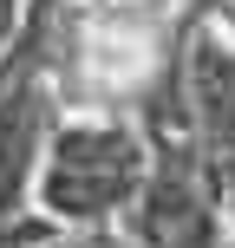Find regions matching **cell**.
I'll return each instance as SVG.
<instances>
[{"instance_id": "cell-1", "label": "cell", "mask_w": 235, "mask_h": 248, "mask_svg": "<svg viewBox=\"0 0 235 248\" xmlns=\"http://www.w3.org/2000/svg\"><path fill=\"white\" fill-rule=\"evenodd\" d=\"M150 183V131L131 118H59L33 176V202L59 229L124 222Z\"/></svg>"}, {"instance_id": "cell-2", "label": "cell", "mask_w": 235, "mask_h": 248, "mask_svg": "<svg viewBox=\"0 0 235 248\" xmlns=\"http://www.w3.org/2000/svg\"><path fill=\"white\" fill-rule=\"evenodd\" d=\"M52 124L59 111H52V78H46V33L33 20L0 59V216H20L33 202V176Z\"/></svg>"}, {"instance_id": "cell-3", "label": "cell", "mask_w": 235, "mask_h": 248, "mask_svg": "<svg viewBox=\"0 0 235 248\" xmlns=\"http://www.w3.org/2000/svg\"><path fill=\"white\" fill-rule=\"evenodd\" d=\"M46 248H144V242H137L131 229H111V222H105V229H65V235H52Z\"/></svg>"}, {"instance_id": "cell-4", "label": "cell", "mask_w": 235, "mask_h": 248, "mask_svg": "<svg viewBox=\"0 0 235 248\" xmlns=\"http://www.w3.org/2000/svg\"><path fill=\"white\" fill-rule=\"evenodd\" d=\"M20 13H26L20 0H0V59H7V52H13V39L26 33V26H20Z\"/></svg>"}]
</instances>
